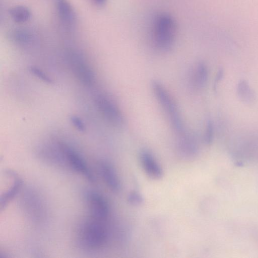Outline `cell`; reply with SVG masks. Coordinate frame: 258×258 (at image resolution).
<instances>
[{
    "instance_id": "obj_1",
    "label": "cell",
    "mask_w": 258,
    "mask_h": 258,
    "mask_svg": "<svg viewBox=\"0 0 258 258\" xmlns=\"http://www.w3.org/2000/svg\"><path fill=\"white\" fill-rule=\"evenodd\" d=\"M151 37L154 45L162 50L170 48L174 44L177 32L176 22L170 14L162 13L154 18Z\"/></svg>"
},
{
    "instance_id": "obj_2",
    "label": "cell",
    "mask_w": 258,
    "mask_h": 258,
    "mask_svg": "<svg viewBox=\"0 0 258 258\" xmlns=\"http://www.w3.org/2000/svg\"><path fill=\"white\" fill-rule=\"evenodd\" d=\"M102 222L103 221L92 217L80 226L78 238L82 246L95 250L104 245L107 238V232Z\"/></svg>"
},
{
    "instance_id": "obj_3",
    "label": "cell",
    "mask_w": 258,
    "mask_h": 258,
    "mask_svg": "<svg viewBox=\"0 0 258 258\" xmlns=\"http://www.w3.org/2000/svg\"><path fill=\"white\" fill-rule=\"evenodd\" d=\"M152 89L160 104L168 115L173 128L179 134L184 132V127L178 108L170 94L159 82L154 81Z\"/></svg>"
},
{
    "instance_id": "obj_4",
    "label": "cell",
    "mask_w": 258,
    "mask_h": 258,
    "mask_svg": "<svg viewBox=\"0 0 258 258\" xmlns=\"http://www.w3.org/2000/svg\"><path fill=\"white\" fill-rule=\"evenodd\" d=\"M96 103L101 115L111 125L117 127L123 125L122 113L113 100L106 96L100 95L96 99Z\"/></svg>"
},
{
    "instance_id": "obj_5",
    "label": "cell",
    "mask_w": 258,
    "mask_h": 258,
    "mask_svg": "<svg viewBox=\"0 0 258 258\" xmlns=\"http://www.w3.org/2000/svg\"><path fill=\"white\" fill-rule=\"evenodd\" d=\"M70 63L76 78L86 86H91L94 81V75L90 67L83 58L76 53L70 56Z\"/></svg>"
},
{
    "instance_id": "obj_6",
    "label": "cell",
    "mask_w": 258,
    "mask_h": 258,
    "mask_svg": "<svg viewBox=\"0 0 258 258\" xmlns=\"http://www.w3.org/2000/svg\"><path fill=\"white\" fill-rule=\"evenodd\" d=\"M62 152L68 164L75 171L82 174L88 180L94 181V177L81 156L73 149L65 145H61Z\"/></svg>"
},
{
    "instance_id": "obj_7",
    "label": "cell",
    "mask_w": 258,
    "mask_h": 258,
    "mask_svg": "<svg viewBox=\"0 0 258 258\" xmlns=\"http://www.w3.org/2000/svg\"><path fill=\"white\" fill-rule=\"evenodd\" d=\"M87 200L92 217L101 221L106 219L109 206L105 199L97 192H91L88 194Z\"/></svg>"
},
{
    "instance_id": "obj_8",
    "label": "cell",
    "mask_w": 258,
    "mask_h": 258,
    "mask_svg": "<svg viewBox=\"0 0 258 258\" xmlns=\"http://www.w3.org/2000/svg\"><path fill=\"white\" fill-rule=\"evenodd\" d=\"M140 160L144 170L149 177L154 179L162 177V168L149 151H142L140 154Z\"/></svg>"
},
{
    "instance_id": "obj_9",
    "label": "cell",
    "mask_w": 258,
    "mask_h": 258,
    "mask_svg": "<svg viewBox=\"0 0 258 258\" xmlns=\"http://www.w3.org/2000/svg\"><path fill=\"white\" fill-rule=\"evenodd\" d=\"M101 175L107 186L113 192H117L121 189V184L113 167L107 162L99 164Z\"/></svg>"
},
{
    "instance_id": "obj_10",
    "label": "cell",
    "mask_w": 258,
    "mask_h": 258,
    "mask_svg": "<svg viewBox=\"0 0 258 258\" xmlns=\"http://www.w3.org/2000/svg\"><path fill=\"white\" fill-rule=\"evenodd\" d=\"M57 15L61 22L67 26L72 27L76 22V15L72 5L68 0H55Z\"/></svg>"
},
{
    "instance_id": "obj_11",
    "label": "cell",
    "mask_w": 258,
    "mask_h": 258,
    "mask_svg": "<svg viewBox=\"0 0 258 258\" xmlns=\"http://www.w3.org/2000/svg\"><path fill=\"white\" fill-rule=\"evenodd\" d=\"M180 135L178 148L180 154L186 157L190 158L195 156L198 150L195 139L190 135L186 134L185 132Z\"/></svg>"
},
{
    "instance_id": "obj_12",
    "label": "cell",
    "mask_w": 258,
    "mask_h": 258,
    "mask_svg": "<svg viewBox=\"0 0 258 258\" xmlns=\"http://www.w3.org/2000/svg\"><path fill=\"white\" fill-rule=\"evenodd\" d=\"M10 38L15 43L21 45H28L35 39L34 34L25 28H17L10 33Z\"/></svg>"
},
{
    "instance_id": "obj_13",
    "label": "cell",
    "mask_w": 258,
    "mask_h": 258,
    "mask_svg": "<svg viewBox=\"0 0 258 258\" xmlns=\"http://www.w3.org/2000/svg\"><path fill=\"white\" fill-rule=\"evenodd\" d=\"M9 14L14 22L20 24L27 22L32 16L30 10L23 5L13 7L9 10Z\"/></svg>"
},
{
    "instance_id": "obj_14",
    "label": "cell",
    "mask_w": 258,
    "mask_h": 258,
    "mask_svg": "<svg viewBox=\"0 0 258 258\" xmlns=\"http://www.w3.org/2000/svg\"><path fill=\"white\" fill-rule=\"evenodd\" d=\"M237 92L239 98L244 103L250 104L255 99V94L248 83L244 80H240L237 85Z\"/></svg>"
},
{
    "instance_id": "obj_15",
    "label": "cell",
    "mask_w": 258,
    "mask_h": 258,
    "mask_svg": "<svg viewBox=\"0 0 258 258\" xmlns=\"http://www.w3.org/2000/svg\"><path fill=\"white\" fill-rule=\"evenodd\" d=\"M208 78V69L203 62H199L194 73V83L198 88H202L206 84Z\"/></svg>"
},
{
    "instance_id": "obj_16",
    "label": "cell",
    "mask_w": 258,
    "mask_h": 258,
    "mask_svg": "<svg viewBox=\"0 0 258 258\" xmlns=\"http://www.w3.org/2000/svg\"><path fill=\"white\" fill-rule=\"evenodd\" d=\"M22 185V181L19 178H16L13 185L5 192L1 199V208L3 209L10 202L19 191Z\"/></svg>"
},
{
    "instance_id": "obj_17",
    "label": "cell",
    "mask_w": 258,
    "mask_h": 258,
    "mask_svg": "<svg viewBox=\"0 0 258 258\" xmlns=\"http://www.w3.org/2000/svg\"><path fill=\"white\" fill-rule=\"evenodd\" d=\"M29 70L31 74L43 82L48 84L52 83L53 81L51 78L49 77V76H48L47 74H46L43 71L41 70L39 68L31 66L29 67Z\"/></svg>"
},
{
    "instance_id": "obj_18",
    "label": "cell",
    "mask_w": 258,
    "mask_h": 258,
    "mask_svg": "<svg viewBox=\"0 0 258 258\" xmlns=\"http://www.w3.org/2000/svg\"><path fill=\"white\" fill-rule=\"evenodd\" d=\"M127 201L128 203L133 206H139L144 202V198L143 195L137 191H132L127 196Z\"/></svg>"
},
{
    "instance_id": "obj_19",
    "label": "cell",
    "mask_w": 258,
    "mask_h": 258,
    "mask_svg": "<svg viewBox=\"0 0 258 258\" xmlns=\"http://www.w3.org/2000/svg\"><path fill=\"white\" fill-rule=\"evenodd\" d=\"M214 137V127L212 121L209 120L206 124L205 131L204 135V141L207 145L211 144Z\"/></svg>"
},
{
    "instance_id": "obj_20",
    "label": "cell",
    "mask_w": 258,
    "mask_h": 258,
    "mask_svg": "<svg viewBox=\"0 0 258 258\" xmlns=\"http://www.w3.org/2000/svg\"><path fill=\"white\" fill-rule=\"evenodd\" d=\"M71 121L74 126L79 132H84L85 125L83 120L78 116L72 115L70 118Z\"/></svg>"
},
{
    "instance_id": "obj_21",
    "label": "cell",
    "mask_w": 258,
    "mask_h": 258,
    "mask_svg": "<svg viewBox=\"0 0 258 258\" xmlns=\"http://www.w3.org/2000/svg\"><path fill=\"white\" fill-rule=\"evenodd\" d=\"M223 76H224V71L222 68L218 70V71L217 72V75L216 76V78H215V82L217 83L219 81H221L222 79Z\"/></svg>"
},
{
    "instance_id": "obj_22",
    "label": "cell",
    "mask_w": 258,
    "mask_h": 258,
    "mask_svg": "<svg viewBox=\"0 0 258 258\" xmlns=\"http://www.w3.org/2000/svg\"><path fill=\"white\" fill-rule=\"evenodd\" d=\"M94 3L96 4L98 6H102L104 5L107 0H92Z\"/></svg>"
}]
</instances>
